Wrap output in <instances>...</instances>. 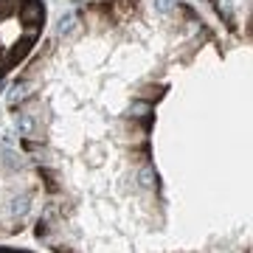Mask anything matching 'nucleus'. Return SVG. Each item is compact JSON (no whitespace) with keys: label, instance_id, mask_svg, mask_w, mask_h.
<instances>
[{"label":"nucleus","instance_id":"nucleus-1","mask_svg":"<svg viewBox=\"0 0 253 253\" xmlns=\"http://www.w3.org/2000/svg\"><path fill=\"white\" fill-rule=\"evenodd\" d=\"M45 23V0H0V82L28 59Z\"/></svg>","mask_w":253,"mask_h":253},{"label":"nucleus","instance_id":"nucleus-2","mask_svg":"<svg viewBox=\"0 0 253 253\" xmlns=\"http://www.w3.org/2000/svg\"><path fill=\"white\" fill-rule=\"evenodd\" d=\"M225 26V31L248 42L251 40V0H206Z\"/></svg>","mask_w":253,"mask_h":253}]
</instances>
